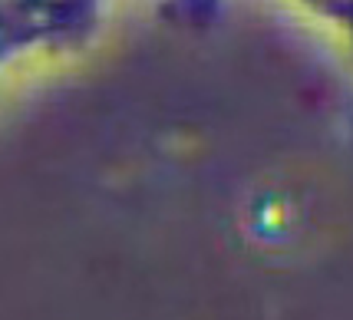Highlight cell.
<instances>
[{
	"mask_svg": "<svg viewBox=\"0 0 353 320\" xmlns=\"http://www.w3.org/2000/svg\"><path fill=\"white\" fill-rule=\"evenodd\" d=\"M288 3L353 63V0H288Z\"/></svg>",
	"mask_w": 353,
	"mask_h": 320,
	"instance_id": "6da1fadb",
	"label": "cell"
},
{
	"mask_svg": "<svg viewBox=\"0 0 353 320\" xmlns=\"http://www.w3.org/2000/svg\"><path fill=\"white\" fill-rule=\"evenodd\" d=\"M192 3H201V0H192Z\"/></svg>",
	"mask_w": 353,
	"mask_h": 320,
	"instance_id": "7a4b0ae2",
	"label": "cell"
}]
</instances>
